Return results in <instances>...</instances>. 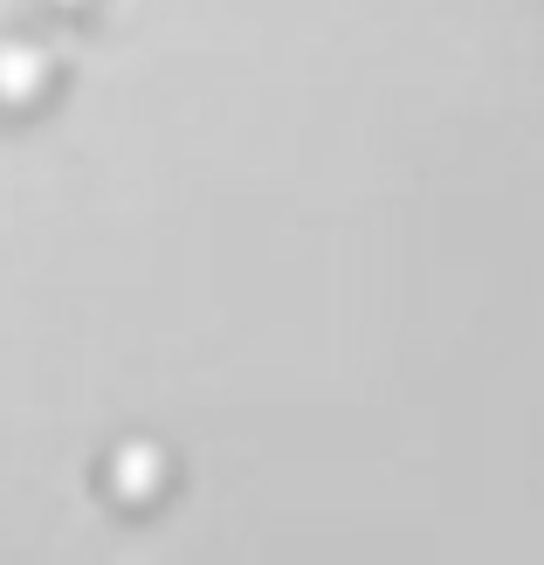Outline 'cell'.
Listing matches in <instances>:
<instances>
[{
    "mask_svg": "<svg viewBox=\"0 0 544 565\" xmlns=\"http://www.w3.org/2000/svg\"><path fill=\"white\" fill-rule=\"evenodd\" d=\"M159 483H166V456L152 441H125L118 456H110V490H118V497L146 503V497H159Z\"/></svg>",
    "mask_w": 544,
    "mask_h": 565,
    "instance_id": "obj_1",
    "label": "cell"
},
{
    "mask_svg": "<svg viewBox=\"0 0 544 565\" xmlns=\"http://www.w3.org/2000/svg\"><path fill=\"white\" fill-rule=\"evenodd\" d=\"M42 83H49V55L35 42H0V97L28 104V97H42Z\"/></svg>",
    "mask_w": 544,
    "mask_h": 565,
    "instance_id": "obj_2",
    "label": "cell"
}]
</instances>
